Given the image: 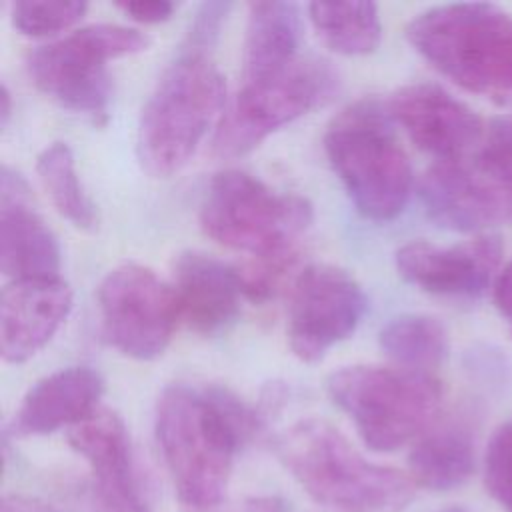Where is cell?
<instances>
[{"label": "cell", "mask_w": 512, "mask_h": 512, "mask_svg": "<svg viewBox=\"0 0 512 512\" xmlns=\"http://www.w3.org/2000/svg\"><path fill=\"white\" fill-rule=\"evenodd\" d=\"M60 244L32 206L26 180L2 166L0 186V268L12 280L56 278Z\"/></svg>", "instance_id": "16"}, {"label": "cell", "mask_w": 512, "mask_h": 512, "mask_svg": "<svg viewBox=\"0 0 512 512\" xmlns=\"http://www.w3.org/2000/svg\"><path fill=\"white\" fill-rule=\"evenodd\" d=\"M494 306L500 310V314L512 318V262L496 276L494 288H492Z\"/></svg>", "instance_id": "32"}, {"label": "cell", "mask_w": 512, "mask_h": 512, "mask_svg": "<svg viewBox=\"0 0 512 512\" xmlns=\"http://www.w3.org/2000/svg\"><path fill=\"white\" fill-rule=\"evenodd\" d=\"M336 86V72L316 58H298L272 76L244 80L218 122L214 152L220 158L248 154L282 126L326 104Z\"/></svg>", "instance_id": "9"}, {"label": "cell", "mask_w": 512, "mask_h": 512, "mask_svg": "<svg viewBox=\"0 0 512 512\" xmlns=\"http://www.w3.org/2000/svg\"><path fill=\"white\" fill-rule=\"evenodd\" d=\"M436 512H468L464 506H448V508H442V510H436Z\"/></svg>", "instance_id": "36"}, {"label": "cell", "mask_w": 512, "mask_h": 512, "mask_svg": "<svg viewBox=\"0 0 512 512\" xmlns=\"http://www.w3.org/2000/svg\"><path fill=\"white\" fill-rule=\"evenodd\" d=\"M174 294L180 318L198 334L224 332L240 314L244 298L238 268L204 254L184 252L174 264Z\"/></svg>", "instance_id": "17"}, {"label": "cell", "mask_w": 512, "mask_h": 512, "mask_svg": "<svg viewBox=\"0 0 512 512\" xmlns=\"http://www.w3.org/2000/svg\"><path fill=\"white\" fill-rule=\"evenodd\" d=\"M128 18L142 24H158L168 20L176 6L168 0H138V2H120L116 4Z\"/></svg>", "instance_id": "31"}, {"label": "cell", "mask_w": 512, "mask_h": 512, "mask_svg": "<svg viewBox=\"0 0 512 512\" xmlns=\"http://www.w3.org/2000/svg\"><path fill=\"white\" fill-rule=\"evenodd\" d=\"M274 452L300 488L332 512H404L416 494L410 476L366 460L320 418L288 426L274 440Z\"/></svg>", "instance_id": "2"}, {"label": "cell", "mask_w": 512, "mask_h": 512, "mask_svg": "<svg viewBox=\"0 0 512 512\" xmlns=\"http://www.w3.org/2000/svg\"><path fill=\"white\" fill-rule=\"evenodd\" d=\"M198 218L214 242L254 258H272L294 254L314 210L306 198L276 192L248 172L222 170L208 182Z\"/></svg>", "instance_id": "7"}, {"label": "cell", "mask_w": 512, "mask_h": 512, "mask_svg": "<svg viewBox=\"0 0 512 512\" xmlns=\"http://www.w3.org/2000/svg\"><path fill=\"white\" fill-rule=\"evenodd\" d=\"M66 438L70 448L88 462L92 482L136 480L130 434L114 410L100 406L68 428Z\"/></svg>", "instance_id": "20"}, {"label": "cell", "mask_w": 512, "mask_h": 512, "mask_svg": "<svg viewBox=\"0 0 512 512\" xmlns=\"http://www.w3.org/2000/svg\"><path fill=\"white\" fill-rule=\"evenodd\" d=\"M414 484L446 492L462 486L474 472V442L466 428L446 424L418 438L410 456Z\"/></svg>", "instance_id": "21"}, {"label": "cell", "mask_w": 512, "mask_h": 512, "mask_svg": "<svg viewBox=\"0 0 512 512\" xmlns=\"http://www.w3.org/2000/svg\"><path fill=\"white\" fill-rule=\"evenodd\" d=\"M426 214L442 228L480 232L512 220V192L462 160L436 162L420 182Z\"/></svg>", "instance_id": "14"}, {"label": "cell", "mask_w": 512, "mask_h": 512, "mask_svg": "<svg viewBox=\"0 0 512 512\" xmlns=\"http://www.w3.org/2000/svg\"><path fill=\"white\" fill-rule=\"evenodd\" d=\"M88 512H152L142 498L136 480L90 486Z\"/></svg>", "instance_id": "29"}, {"label": "cell", "mask_w": 512, "mask_h": 512, "mask_svg": "<svg viewBox=\"0 0 512 512\" xmlns=\"http://www.w3.org/2000/svg\"><path fill=\"white\" fill-rule=\"evenodd\" d=\"M324 152L356 210L374 222L394 220L412 192V168L376 100L340 110L324 132Z\"/></svg>", "instance_id": "5"}, {"label": "cell", "mask_w": 512, "mask_h": 512, "mask_svg": "<svg viewBox=\"0 0 512 512\" xmlns=\"http://www.w3.org/2000/svg\"><path fill=\"white\" fill-rule=\"evenodd\" d=\"M86 8L78 0H18L10 4V20L20 34L44 38L72 28Z\"/></svg>", "instance_id": "25"}, {"label": "cell", "mask_w": 512, "mask_h": 512, "mask_svg": "<svg viewBox=\"0 0 512 512\" xmlns=\"http://www.w3.org/2000/svg\"><path fill=\"white\" fill-rule=\"evenodd\" d=\"M0 512H58L52 504L24 494H8L0 502Z\"/></svg>", "instance_id": "34"}, {"label": "cell", "mask_w": 512, "mask_h": 512, "mask_svg": "<svg viewBox=\"0 0 512 512\" xmlns=\"http://www.w3.org/2000/svg\"><path fill=\"white\" fill-rule=\"evenodd\" d=\"M502 260V240L478 234L468 242L438 246L414 240L396 250V270L412 286L438 296H476Z\"/></svg>", "instance_id": "13"}, {"label": "cell", "mask_w": 512, "mask_h": 512, "mask_svg": "<svg viewBox=\"0 0 512 512\" xmlns=\"http://www.w3.org/2000/svg\"><path fill=\"white\" fill-rule=\"evenodd\" d=\"M228 512H290V506L280 496H248Z\"/></svg>", "instance_id": "33"}, {"label": "cell", "mask_w": 512, "mask_h": 512, "mask_svg": "<svg viewBox=\"0 0 512 512\" xmlns=\"http://www.w3.org/2000/svg\"><path fill=\"white\" fill-rule=\"evenodd\" d=\"M388 112L410 140L438 162L462 160L484 140L480 116L438 84L416 82L398 88Z\"/></svg>", "instance_id": "12"}, {"label": "cell", "mask_w": 512, "mask_h": 512, "mask_svg": "<svg viewBox=\"0 0 512 512\" xmlns=\"http://www.w3.org/2000/svg\"><path fill=\"white\" fill-rule=\"evenodd\" d=\"M326 390L374 452H394L420 438L442 404V384L408 368L344 366L328 376Z\"/></svg>", "instance_id": "6"}, {"label": "cell", "mask_w": 512, "mask_h": 512, "mask_svg": "<svg viewBox=\"0 0 512 512\" xmlns=\"http://www.w3.org/2000/svg\"><path fill=\"white\" fill-rule=\"evenodd\" d=\"M296 256H272V258H254V262L238 268L240 284L244 298L252 302H264L274 296L282 278L292 268Z\"/></svg>", "instance_id": "28"}, {"label": "cell", "mask_w": 512, "mask_h": 512, "mask_svg": "<svg viewBox=\"0 0 512 512\" xmlns=\"http://www.w3.org/2000/svg\"><path fill=\"white\" fill-rule=\"evenodd\" d=\"M300 46V14L292 2L248 4L242 82L272 76L294 64Z\"/></svg>", "instance_id": "19"}, {"label": "cell", "mask_w": 512, "mask_h": 512, "mask_svg": "<svg viewBox=\"0 0 512 512\" xmlns=\"http://www.w3.org/2000/svg\"><path fill=\"white\" fill-rule=\"evenodd\" d=\"M308 16L322 42L336 54L366 56L380 46L382 22L372 2H312Z\"/></svg>", "instance_id": "22"}, {"label": "cell", "mask_w": 512, "mask_h": 512, "mask_svg": "<svg viewBox=\"0 0 512 512\" xmlns=\"http://www.w3.org/2000/svg\"><path fill=\"white\" fill-rule=\"evenodd\" d=\"M148 46L150 38L138 28L90 24L32 50L26 68L34 86L62 108L104 124L112 96L108 62Z\"/></svg>", "instance_id": "8"}, {"label": "cell", "mask_w": 512, "mask_h": 512, "mask_svg": "<svg viewBox=\"0 0 512 512\" xmlns=\"http://www.w3.org/2000/svg\"><path fill=\"white\" fill-rule=\"evenodd\" d=\"M36 174L56 212L78 230H94L98 226L96 206L86 194L70 146L52 142L36 158Z\"/></svg>", "instance_id": "23"}, {"label": "cell", "mask_w": 512, "mask_h": 512, "mask_svg": "<svg viewBox=\"0 0 512 512\" xmlns=\"http://www.w3.org/2000/svg\"><path fill=\"white\" fill-rule=\"evenodd\" d=\"M258 428V414L222 386L170 384L156 402V440L178 500L198 512L216 506L234 456Z\"/></svg>", "instance_id": "1"}, {"label": "cell", "mask_w": 512, "mask_h": 512, "mask_svg": "<svg viewBox=\"0 0 512 512\" xmlns=\"http://www.w3.org/2000/svg\"><path fill=\"white\" fill-rule=\"evenodd\" d=\"M230 10L228 2H206L198 8L196 18L192 22V30L188 36V50H196V52H204L214 44L222 20L226 18Z\"/></svg>", "instance_id": "30"}, {"label": "cell", "mask_w": 512, "mask_h": 512, "mask_svg": "<svg viewBox=\"0 0 512 512\" xmlns=\"http://www.w3.org/2000/svg\"><path fill=\"white\" fill-rule=\"evenodd\" d=\"M0 100H2V106H0V124H2V128H6V124H8V120H10V114H12V98H10V92H8L6 86H2Z\"/></svg>", "instance_id": "35"}, {"label": "cell", "mask_w": 512, "mask_h": 512, "mask_svg": "<svg viewBox=\"0 0 512 512\" xmlns=\"http://www.w3.org/2000/svg\"><path fill=\"white\" fill-rule=\"evenodd\" d=\"M406 38L464 90L512 94V14L502 8L484 2L434 6L406 26Z\"/></svg>", "instance_id": "4"}, {"label": "cell", "mask_w": 512, "mask_h": 512, "mask_svg": "<svg viewBox=\"0 0 512 512\" xmlns=\"http://www.w3.org/2000/svg\"><path fill=\"white\" fill-rule=\"evenodd\" d=\"M96 298L102 332L118 352L144 362L164 354L180 310L174 288L152 268L118 264L102 278Z\"/></svg>", "instance_id": "10"}, {"label": "cell", "mask_w": 512, "mask_h": 512, "mask_svg": "<svg viewBox=\"0 0 512 512\" xmlns=\"http://www.w3.org/2000/svg\"><path fill=\"white\" fill-rule=\"evenodd\" d=\"M382 352L398 368L428 372L448 356V332L428 314H402L390 320L378 336Z\"/></svg>", "instance_id": "24"}, {"label": "cell", "mask_w": 512, "mask_h": 512, "mask_svg": "<svg viewBox=\"0 0 512 512\" xmlns=\"http://www.w3.org/2000/svg\"><path fill=\"white\" fill-rule=\"evenodd\" d=\"M72 288L60 276L12 280L0 296V350L8 364L38 354L66 322Z\"/></svg>", "instance_id": "15"}, {"label": "cell", "mask_w": 512, "mask_h": 512, "mask_svg": "<svg viewBox=\"0 0 512 512\" xmlns=\"http://www.w3.org/2000/svg\"><path fill=\"white\" fill-rule=\"evenodd\" d=\"M484 484L488 494L506 512H512V422L502 424L488 442Z\"/></svg>", "instance_id": "26"}, {"label": "cell", "mask_w": 512, "mask_h": 512, "mask_svg": "<svg viewBox=\"0 0 512 512\" xmlns=\"http://www.w3.org/2000/svg\"><path fill=\"white\" fill-rule=\"evenodd\" d=\"M476 168L512 192V118L490 124L476 156Z\"/></svg>", "instance_id": "27"}, {"label": "cell", "mask_w": 512, "mask_h": 512, "mask_svg": "<svg viewBox=\"0 0 512 512\" xmlns=\"http://www.w3.org/2000/svg\"><path fill=\"white\" fill-rule=\"evenodd\" d=\"M368 300L360 282L334 264L304 268L292 288L288 310V344L306 362H320L330 348L354 334Z\"/></svg>", "instance_id": "11"}, {"label": "cell", "mask_w": 512, "mask_h": 512, "mask_svg": "<svg viewBox=\"0 0 512 512\" xmlns=\"http://www.w3.org/2000/svg\"><path fill=\"white\" fill-rule=\"evenodd\" d=\"M102 376L90 366H68L40 378L22 398L14 418V436H42L72 428L100 408Z\"/></svg>", "instance_id": "18"}, {"label": "cell", "mask_w": 512, "mask_h": 512, "mask_svg": "<svg viewBox=\"0 0 512 512\" xmlns=\"http://www.w3.org/2000/svg\"><path fill=\"white\" fill-rule=\"evenodd\" d=\"M226 82L204 52L186 50L160 76L148 96L136 132V154L154 178L180 172L222 118Z\"/></svg>", "instance_id": "3"}]
</instances>
